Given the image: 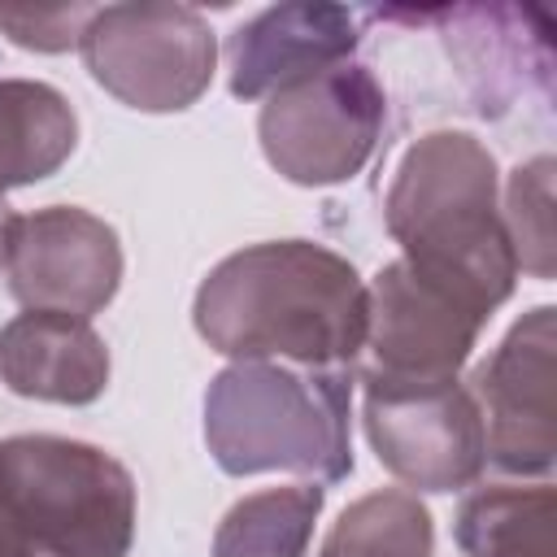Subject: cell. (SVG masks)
Returning a JSON list of instances; mask_svg holds the SVG:
<instances>
[{"label":"cell","instance_id":"4fadbf2b","mask_svg":"<svg viewBox=\"0 0 557 557\" xmlns=\"http://www.w3.org/2000/svg\"><path fill=\"white\" fill-rule=\"evenodd\" d=\"M0 379L26 400L91 405L109 387V348L87 318L26 309L0 326Z\"/></svg>","mask_w":557,"mask_h":557},{"label":"cell","instance_id":"3957f363","mask_svg":"<svg viewBox=\"0 0 557 557\" xmlns=\"http://www.w3.org/2000/svg\"><path fill=\"white\" fill-rule=\"evenodd\" d=\"M352 370L235 361L205 392L209 457L244 479L265 470L339 483L352 474Z\"/></svg>","mask_w":557,"mask_h":557},{"label":"cell","instance_id":"ac0fdd59","mask_svg":"<svg viewBox=\"0 0 557 557\" xmlns=\"http://www.w3.org/2000/svg\"><path fill=\"white\" fill-rule=\"evenodd\" d=\"M553 157H535L509 174L505 187V231L513 244L518 270L535 278H553L557 270V235H553Z\"/></svg>","mask_w":557,"mask_h":557},{"label":"cell","instance_id":"52a82bcc","mask_svg":"<svg viewBox=\"0 0 557 557\" xmlns=\"http://www.w3.org/2000/svg\"><path fill=\"white\" fill-rule=\"evenodd\" d=\"M370 318L352 374L366 387H440L457 383L470 348L483 331L461 296L422 278L409 261H387L366 287Z\"/></svg>","mask_w":557,"mask_h":557},{"label":"cell","instance_id":"8992f818","mask_svg":"<svg viewBox=\"0 0 557 557\" xmlns=\"http://www.w3.org/2000/svg\"><path fill=\"white\" fill-rule=\"evenodd\" d=\"M387 96L374 70L344 61L265 96L257 139L265 161L300 187H331L374 157Z\"/></svg>","mask_w":557,"mask_h":557},{"label":"cell","instance_id":"5b68a950","mask_svg":"<svg viewBox=\"0 0 557 557\" xmlns=\"http://www.w3.org/2000/svg\"><path fill=\"white\" fill-rule=\"evenodd\" d=\"M78 52L87 74L139 113H178L205 96L218 65L209 22L187 4L126 0L91 13Z\"/></svg>","mask_w":557,"mask_h":557},{"label":"cell","instance_id":"e0dca14e","mask_svg":"<svg viewBox=\"0 0 557 557\" xmlns=\"http://www.w3.org/2000/svg\"><path fill=\"white\" fill-rule=\"evenodd\" d=\"M318 557H435V527L413 492L383 487L331 522Z\"/></svg>","mask_w":557,"mask_h":557},{"label":"cell","instance_id":"d6986e66","mask_svg":"<svg viewBox=\"0 0 557 557\" xmlns=\"http://www.w3.org/2000/svg\"><path fill=\"white\" fill-rule=\"evenodd\" d=\"M96 4H61V9H13L0 4V30L17 44V48H35V52H65L78 48L87 22H91Z\"/></svg>","mask_w":557,"mask_h":557},{"label":"cell","instance_id":"7a4b0ae2","mask_svg":"<svg viewBox=\"0 0 557 557\" xmlns=\"http://www.w3.org/2000/svg\"><path fill=\"white\" fill-rule=\"evenodd\" d=\"M496 196V157L466 131H431L400 157L383 200L400 261L483 318L509 300L518 278Z\"/></svg>","mask_w":557,"mask_h":557},{"label":"cell","instance_id":"7c38bea8","mask_svg":"<svg viewBox=\"0 0 557 557\" xmlns=\"http://www.w3.org/2000/svg\"><path fill=\"white\" fill-rule=\"evenodd\" d=\"M361 44V13L344 4H274L226 35V87L261 100L296 78L344 65Z\"/></svg>","mask_w":557,"mask_h":557},{"label":"cell","instance_id":"8fae6325","mask_svg":"<svg viewBox=\"0 0 557 557\" xmlns=\"http://www.w3.org/2000/svg\"><path fill=\"white\" fill-rule=\"evenodd\" d=\"M422 17L444 26L448 57L483 117L509 113V104H518L527 91L548 96L553 22L540 9L466 4V9H422Z\"/></svg>","mask_w":557,"mask_h":557},{"label":"cell","instance_id":"6da1fadb","mask_svg":"<svg viewBox=\"0 0 557 557\" xmlns=\"http://www.w3.org/2000/svg\"><path fill=\"white\" fill-rule=\"evenodd\" d=\"M370 296L348 257L313 239H270L222 257L191 300L200 339L235 361L352 370Z\"/></svg>","mask_w":557,"mask_h":557},{"label":"cell","instance_id":"44dd1931","mask_svg":"<svg viewBox=\"0 0 557 557\" xmlns=\"http://www.w3.org/2000/svg\"><path fill=\"white\" fill-rule=\"evenodd\" d=\"M13 222H17V213L0 200V265L9 261V239H13Z\"/></svg>","mask_w":557,"mask_h":557},{"label":"cell","instance_id":"277c9868","mask_svg":"<svg viewBox=\"0 0 557 557\" xmlns=\"http://www.w3.org/2000/svg\"><path fill=\"white\" fill-rule=\"evenodd\" d=\"M0 509L44 557H126L135 540L131 470L83 440H0Z\"/></svg>","mask_w":557,"mask_h":557},{"label":"cell","instance_id":"9a60e30c","mask_svg":"<svg viewBox=\"0 0 557 557\" xmlns=\"http://www.w3.org/2000/svg\"><path fill=\"white\" fill-rule=\"evenodd\" d=\"M457 544L470 557H557V492L548 483H487L457 509Z\"/></svg>","mask_w":557,"mask_h":557},{"label":"cell","instance_id":"30bf717a","mask_svg":"<svg viewBox=\"0 0 557 557\" xmlns=\"http://www.w3.org/2000/svg\"><path fill=\"white\" fill-rule=\"evenodd\" d=\"M4 270L17 305L91 322L122 287V244L104 218L78 205H48L17 213Z\"/></svg>","mask_w":557,"mask_h":557},{"label":"cell","instance_id":"2e32d148","mask_svg":"<svg viewBox=\"0 0 557 557\" xmlns=\"http://www.w3.org/2000/svg\"><path fill=\"white\" fill-rule=\"evenodd\" d=\"M326 487H265L226 509L213 531V557H305Z\"/></svg>","mask_w":557,"mask_h":557},{"label":"cell","instance_id":"ffe728a7","mask_svg":"<svg viewBox=\"0 0 557 557\" xmlns=\"http://www.w3.org/2000/svg\"><path fill=\"white\" fill-rule=\"evenodd\" d=\"M0 557H39L35 544L17 531V522H13L4 509H0Z\"/></svg>","mask_w":557,"mask_h":557},{"label":"cell","instance_id":"ba28073f","mask_svg":"<svg viewBox=\"0 0 557 557\" xmlns=\"http://www.w3.org/2000/svg\"><path fill=\"white\" fill-rule=\"evenodd\" d=\"M557 309L535 305L470 374L487 461L505 474L544 479L557 461Z\"/></svg>","mask_w":557,"mask_h":557},{"label":"cell","instance_id":"9c48e42d","mask_svg":"<svg viewBox=\"0 0 557 557\" xmlns=\"http://www.w3.org/2000/svg\"><path fill=\"white\" fill-rule=\"evenodd\" d=\"M361 418L379 466L418 492H461L487 466L483 418L461 383L366 387Z\"/></svg>","mask_w":557,"mask_h":557},{"label":"cell","instance_id":"5bb4252c","mask_svg":"<svg viewBox=\"0 0 557 557\" xmlns=\"http://www.w3.org/2000/svg\"><path fill=\"white\" fill-rule=\"evenodd\" d=\"M78 144L70 100L35 78H0V200L65 165Z\"/></svg>","mask_w":557,"mask_h":557}]
</instances>
